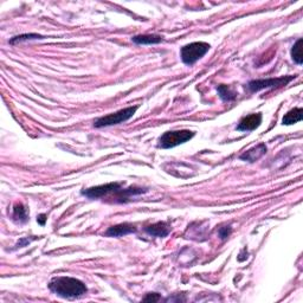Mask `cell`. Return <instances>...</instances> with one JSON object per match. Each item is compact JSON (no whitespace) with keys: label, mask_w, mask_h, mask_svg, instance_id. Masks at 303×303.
<instances>
[{"label":"cell","mask_w":303,"mask_h":303,"mask_svg":"<svg viewBox=\"0 0 303 303\" xmlns=\"http://www.w3.org/2000/svg\"><path fill=\"white\" fill-rule=\"evenodd\" d=\"M49 289L62 299H79L88 292V288L82 281L69 276L53 277L49 282Z\"/></svg>","instance_id":"cell-1"},{"label":"cell","mask_w":303,"mask_h":303,"mask_svg":"<svg viewBox=\"0 0 303 303\" xmlns=\"http://www.w3.org/2000/svg\"><path fill=\"white\" fill-rule=\"evenodd\" d=\"M210 44L205 43V42H194V43H190L180 49V57L184 64L192 67L196 63L202 59L210 50Z\"/></svg>","instance_id":"cell-2"},{"label":"cell","mask_w":303,"mask_h":303,"mask_svg":"<svg viewBox=\"0 0 303 303\" xmlns=\"http://www.w3.org/2000/svg\"><path fill=\"white\" fill-rule=\"evenodd\" d=\"M194 131L182 130H170L166 131L159 137L158 147L161 149H170L174 147L182 145V143L187 142L194 136Z\"/></svg>","instance_id":"cell-3"},{"label":"cell","mask_w":303,"mask_h":303,"mask_svg":"<svg viewBox=\"0 0 303 303\" xmlns=\"http://www.w3.org/2000/svg\"><path fill=\"white\" fill-rule=\"evenodd\" d=\"M137 107H128L125 109L119 110L116 113H112L109 115L102 116L94 121V127L96 128H103V127H110V126L120 125L122 122L128 121L134 116V114L136 113Z\"/></svg>","instance_id":"cell-4"},{"label":"cell","mask_w":303,"mask_h":303,"mask_svg":"<svg viewBox=\"0 0 303 303\" xmlns=\"http://www.w3.org/2000/svg\"><path fill=\"white\" fill-rule=\"evenodd\" d=\"M296 76H281L276 79H265V80H253L248 83V89L251 92H257L264 89H277L289 85Z\"/></svg>","instance_id":"cell-5"},{"label":"cell","mask_w":303,"mask_h":303,"mask_svg":"<svg viewBox=\"0 0 303 303\" xmlns=\"http://www.w3.org/2000/svg\"><path fill=\"white\" fill-rule=\"evenodd\" d=\"M122 188V185L120 182H109V184L106 185H100V186H95V187H90L87 188V190H83L81 193L82 196H85L89 199H98V198H103L108 196V194L116 193Z\"/></svg>","instance_id":"cell-6"},{"label":"cell","mask_w":303,"mask_h":303,"mask_svg":"<svg viewBox=\"0 0 303 303\" xmlns=\"http://www.w3.org/2000/svg\"><path fill=\"white\" fill-rule=\"evenodd\" d=\"M262 114L256 113V114H250V115L244 116L239 124L237 125L236 130L238 131H253L260 127L262 124Z\"/></svg>","instance_id":"cell-7"},{"label":"cell","mask_w":303,"mask_h":303,"mask_svg":"<svg viewBox=\"0 0 303 303\" xmlns=\"http://www.w3.org/2000/svg\"><path fill=\"white\" fill-rule=\"evenodd\" d=\"M266 151H268V148H266L265 143L260 142L257 146L253 147V148L248 149L247 152H244L243 154L239 157V159L243 161H248V163H256L257 160H260V158L264 157V155L266 154Z\"/></svg>","instance_id":"cell-8"},{"label":"cell","mask_w":303,"mask_h":303,"mask_svg":"<svg viewBox=\"0 0 303 303\" xmlns=\"http://www.w3.org/2000/svg\"><path fill=\"white\" fill-rule=\"evenodd\" d=\"M135 232H136V227H135V225L130 223H122V224L114 225V226H110L109 229L107 230L106 236L119 238V237H124Z\"/></svg>","instance_id":"cell-9"},{"label":"cell","mask_w":303,"mask_h":303,"mask_svg":"<svg viewBox=\"0 0 303 303\" xmlns=\"http://www.w3.org/2000/svg\"><path fill=\"white\" fill-rule=\"evenodd\" d=\"M148 192L147 188L142 187H136V186H130L128 188H121L119 192H116V202L118 203H126L130 197L139 196V194H143Z\"/></svg>","instance_id":"cell-10"},{"label":"cell","mask_w":303,"mask_h":303,"mask_svg":"<svg viewBox=\"0 0 303 303\" xmlns=\"http://www.w3.org/2000/svg\"><path fill=\"white\" fill-rule=\"evenodd\" d=\"M145 231L152 237H160V238H164V237H167L170 235L171 229L169 224L165 223V221H158V223L146 226Z\"/></svg>","instance_id":"cell-11"},{"label":"cell","mask_w":303,"mask_h":303,"mask_svg":"<svg viewBox=\"0 0 303 303\" xmlns=\"http://www.w3.org/2000/svg\"><path fill=\"white\" fill-rule=\"evenodd\" d=\"M131 42L139 45H152L159 44L163 42V37L158 35H139L131 37Z\"/></svg>","instance_id":"cell-12"},{"label":"cell","mask_w":303,"mask_h":303,"mask_svg":"<svg viewBox=\"0 0 303 303\" xmlns=\"http://www.w3.org/2000/svg\"><path fill=\"white\" fill-rule=\"evenodd\" d=\"M302 118H303L302 108H294V109L289 110V112L283 116V119H282V124L286 126L298 124V122L302 121Z\"/></svg>","instance_id":"cell-13"},{"label":"cell","mask_w":303,"mask_h":303,"mask_svg":"<svg viewBox=\"0 0 303 303\" xmlns=\"http://www.w3.org/2000/svg\"><path fill=\"white\" fill-rule=\"evenodd\" d=\"M12 218L16 223L24 224L29 220L28 216V210L25 209V206L23 204H16L13 208V214H12Z\"/></svg>","instance_id":"cell-14"},{"label":"cell","mask_w":303,"mask_h":303,"mask_svg":"<svg viewBox=\"0 0 303 303\" xmlns=\"http://www.w3.org/2000/svg\"><path fill=\"white\" fill-rule=\"evenodd\" d=\"M217 91H218L219 97H220V100L223 102H231V101L236 100L237 95H238L236 91H233L232 88H230L229 86H225V85L218 86Z\"/></svg>","instance_id":"cell-15"},{"label":"cell","mask_w":303,"mask_h":303,"mask_svg":"<svg viewBox=\"0 0 303 303\" xmlns=\"http://www.w3.org/2000/svg\"><path fill=\"white\" fill-rule=\"evenodd\" d=\"M302 38L296 41V43L294 44V46L292 47V58L293 61L296 63V64L302 65L303 58H302Z\"/></svg>","instance_id":"cell-16"},{"label":"cell","mask_w":303,"mask_h":303,"mask_svg":"<svg viewBox=\"0 0 303 303\" xmlns=\"http://www.w3.org/2000/svg\"><path fill=\"white\" fill-rule=\"evenodd\" d=\"M35 40H44V36L38 35V34H25V35H19L16 37L11 38L10 44H17L22 43V42H28V41H35Z\"/></svg>","instance_id":"cell-17"},{"label":"cell","mask_w":303,"mask_h":303,"mask_svg":"<svg viewBox=\"0 0 303 303\" xmlns=\"http://www.w3.org/2000/svg\"><path fill=\"white\" fill-rule=\"evenodd\" d=\"M231 232H232V227L230 225H224L218 229V236L221 241H225L231 235Z\"/></svg>","instance_id":"cell-18"},{"label":"cell","mask_w":303,"mask_h":303,"mask_svg":"<svg viewBox=\"0 0 303 303\" xmlns=\"http://www.w3.org/2000/svg\"><path fill=\"white\" fill-rule=\"evenodd\" d=\"M159 300H160V295L157 293H152V294H148V295L146 296V298H143V301L148 302V301H152V302H158Z\"/></svg>","instance_id":"cell-19"},{"label":"cell","mask_w":303,"mask_h":303,"mask_svg":"<svg viewBox=\"0 0 303 303\" xmlns=\"http://www.w3.org/2000/svg\"><path fill=\"white\" fill-rule=\"evenodd\" d=\"M28 244H30V241L28 238H23V239H20L19 242L17 243V247L18 248H23V247H26V245Z\"/></svg>","instance_id":"cell-20"},{"label":"cell","mask_w":303,"mask_h":303,"mask_svg":"<svg viewBox=\"0 0 303 303\" xmlns=\"http://www.w3.org/2000/svg\"><path fill=\"white\" fill-rule=\"evenodd\" d=\"M45 220H46V216H45V215H41L40 217L37 218V221L41 225H45Z\"/></svg>","instance_id":"cell-21"}]
</instances>
